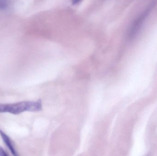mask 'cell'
<instances>
[{
    "label": "cell",
    "instance_id": "1",
    "mask_svg": "<svg viewBox=\"0 0 157 156\" xmlns=\"http://www.w3.org/2000/svg\"><path fill=\"white\" fill-rule=\"evenodd\" d=\"M41 110L42 103L40 100L0 104V113H8L13 114H18L25 111H39Z\"/></svg>",
    "mask_w": 157,
    "mask_h": 156
},
{
    "label": "cell",
    "instance_id": "2",
    "mask_svg": "<svg viewBox=\"0 0 157 156\" xmlns=\"http://www.w3.org/2000/svg\"><path fill=\"white\" fill-rule=\"evenodd\" d=\"M152 7L153 6L152 5L148 7L133 22L130 27L128 34L130 39H133L138 34Z\"/></svg>",
    "mask_w": 157,
    "mask_h": 156
},
{
    "label": "cell",
    "instance_id": "3",
    "mask_svg": "<svg viewBox=\"0 0 157 156\" xmlns=\"http://www.w3.org/2000/svg\"><path fill=\"white\" fill-rule=\"evenodd\" d=\"M0 135H1L4 143H5L6 147H7L9 150L11 151L13 155L17 156V153L16 151L15 147H14L13 145L8 136L6 135V134L3 131L1 130H0Z\"/></svg>",
    "mask_w": 157,
    "mask_h": 156
},
{
    "label": "cell",
    "instance_id": "4",
    "mask_svg": "<svg viewBox=\"0 0 157 156\" xmlns=\"http://www.w3.org/2000/svg\"><path fill=\"white\" fill-rule=\"evenodd\" d=\"M7 156L6 152L5 150L0 147V156Z\"/></svg>",
    "mask_w": 157,
    "mask_h": 156
},
{
    "label": "cell",
    "instance_id": "5",
    "mask_svg": "<svg viewBox=\"0 0 157 156\" xmlns=\"http://www.w3.org/2000/svg\"><path fill=\"white\" fill-rule=\"evenodd\" d=\"M72 3L73 5H76L80 2L82 0H72Z\"/></svg>",
    "mask_w": 157,
    "mask_h": 156
}]
</instances>
